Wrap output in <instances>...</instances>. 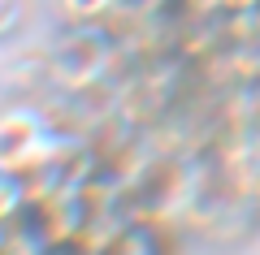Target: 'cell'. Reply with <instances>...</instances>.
I'll return each mask as SVG.
<instances>
[{
  "label": "cell",
  "instance_id": "1",
  "mask_svg": "<svg viewBox=\"0 0 260 255\" xmlns=\"http://www.w3.org/2000/svg\"><path fill=\"white\" fill-rule=\"evenodd\" d=\"M121 44L113 26H70L56 48L48 52V82L61 87L65 95H91L117 74Z\"/></svg>",
  "mask_w": 260,
  "mask_h": 255
},
{
  "label": "cell",
  "instance_id": "2",
  "mask_svg": "<svg viewBox=\"0 0 260 255\" xmlns=\"http://www.w3.org/2000/svg\"><path fill=\"white\" fill-rule=\"evenodd\" d=\"M61 130L30 104H5L0 108V160L18 169V173H35L48 160H56V152L65 147Z\"/></svg>",
  "mask_w": 260,
  "mask_h": 255
},
{
  "label": "cell",
  "instance_id": "3",
  "mask_svg": "<svg viewBox=\"0 0 260 255\" xmlns=\"http://www.w3.org/2000/svg\"><path fill=\"white\" fill-rule=\"evenodd\" d=\"M30 208V186H26V173L9 169L0 160V225H18Z\"/></svg>",
  "mask_w": 260,
  "mask_h": 255
},
{
  "label": "cell",
  "instance_id": "4",
  "mask_svg": "<svg viewBox=\"0 0 260 255\" xmlns=\"http://www.w3.org/2000/svg\"><path fill=\"white\" fill-rule=\"evenodd\" d=\"M121 9H126V0H61V13L70 26H109Z\"/></svg>",
  "mask_w": 260,
  "mask_h": 255
},
{
  "label": "cell",
  "instance_id": "5",
  "mask_svg": "<svg viewBox=\"0 0 260 255\" xmlns=\"http://www.w3.org/2000/svg\"><path fill=\"white\" fill-rule=\"evenodd\" d=\"M22 22H26V0H0V39L18 35Z\"/></svg>",
  "mask_w": 260,
  "mask_h": 255
},
{
  "label": "cell",
  "instance_id": "6",
  "mask_svg": "<svg viewBox=\"0 0 260 255\" xmlns=\"http://www.w3.org/2000/svg\"><path fill=\"white\" fill-rule=\"evenodd\" d=\"M130 13H148V18H160L165 9H174V0H126Z\"/></svg>",
  "mask_w": 260,
  "mask_h": 255
},
{
  "label": "cell",
  "instance_id": "7",
  "mask_svg": "<svg viewBox=\"0 0 260 255\" xmlns=\"http://www.w3.org/2000/svg\"><path fill=\"white\" fill-rule=\"evenodd\" d=\"M9 238H13V225H0V255H9Z\"/></svg>",
  "mask_w": 260,
  "mask_h": 255
}]
</instances>
